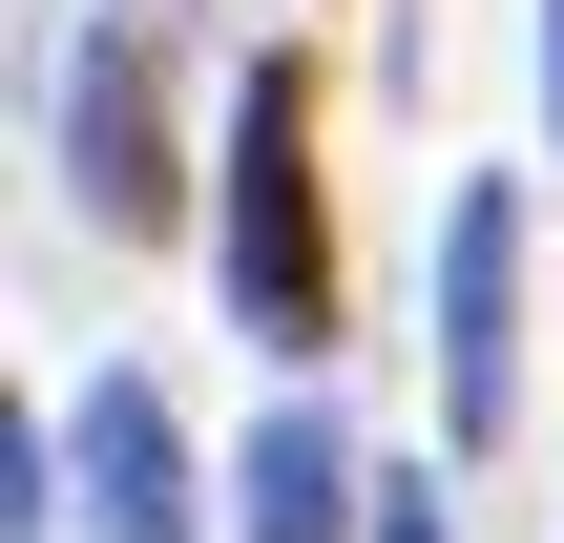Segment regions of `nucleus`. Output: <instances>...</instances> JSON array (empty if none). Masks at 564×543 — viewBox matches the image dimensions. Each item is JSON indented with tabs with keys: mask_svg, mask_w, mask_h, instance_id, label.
I'll use <instances>...</instances> for the list:
<instances>
[{
	"mask_svg": "<svg viewBox=\"0 0 564 543\" xmlns=\"http://www.w3.org/2000/svg\"><path fill=\"white\" fill-rule=\"evenodd\" d=\"M502 398H523V209L460 188V209H440V439L481 460Z\"/></svg>",
	"mask_w": 564,
	"mask_h": 543,
	"instance_id": "obj_2",
	"label": "nucleus"
},
{
	"mask_svg": "<svg viewBox=\"0 0 564 543\" xmlns=\"http://www.w3.org/2000/svg\"><path fill=\"white\" fill-rule=\"evenodd\" d=\"M63 481H84V543H188V419H167V377H84Z\"/></svg>",
	"mask_w": 564,
	"mask_h": 543,
	"instance_id": "obj_3",
	"label": "nucleus"
},
{
	"mask_svg": "<svg viewBox=\"0 0 564 543\" xmlns=\"http://www.w3.org/2000/svg\"><path fill=\"white\" fill-rule=\"evenodd\" d=\"M230 314L272 356H335V251H314V84L251 63L230 84Z\"/></svg>",
	"mask_w": 564,
	"mask_h": 543,
	"instance_id": "obj_1",
	"label": "nucleus"
},
{
	"mask_svg": "<svg viewBox=\"0 0 564 543\" xmlns=\"http://www.w3.org/2000/svg\"><path fill=\"white\" fill-rule=\"evenodd\" d=\"M377 543H460V523H440V481H377Z\"/></svg>",
	"mask_w": 564,
	"mask_h": 543,
	"instance_id": "obj_6",
	"label": "nucleus"
},
{
	"mask_svg": "<svg viewBox=\"0 0 564 543\" xmlns=\"http://www.w3.org/2000/svg\"><path fill=\"white\" fill-rule=\"evenodd\" d=\"M230 502H251V543H356V439L293 398V419H251V481Z\"/></svg>",
	"mask_w": 564,
	"mask_h": 543,
	"instance_id": "obj_5",
	"label": "nucleus"
},
{
	"mask_svg": "<svg viewBox=\"0 0 564 543\" xmlns=\"http://www.w3.org/2000/svg\"><path fill=\"white\" fill-rule=\"evenodd\" d=\"M63 188H84L105 230H167V105H147V42H126V21L63 63Z\"/></svg>",
	"mask_w": 564,
	"mask_h": 543,
	"instance_id": "obj_4",
	"label": "nucleus"
},
{
	"mask_svg": "<svg viewBox=\"0 0 564 543\" xmlns=\"http://www.w3.org/2000/svg\"><path fill=\"white\" fill-rule=\"evenodd\" d=\"M544 126H564V0H544Z\"/></svg>",
	"mask_w": 564,
	"mask_h": 543,
	"instance_id": "obj_7",
	"label": "nucleus"
}]
</instances>
